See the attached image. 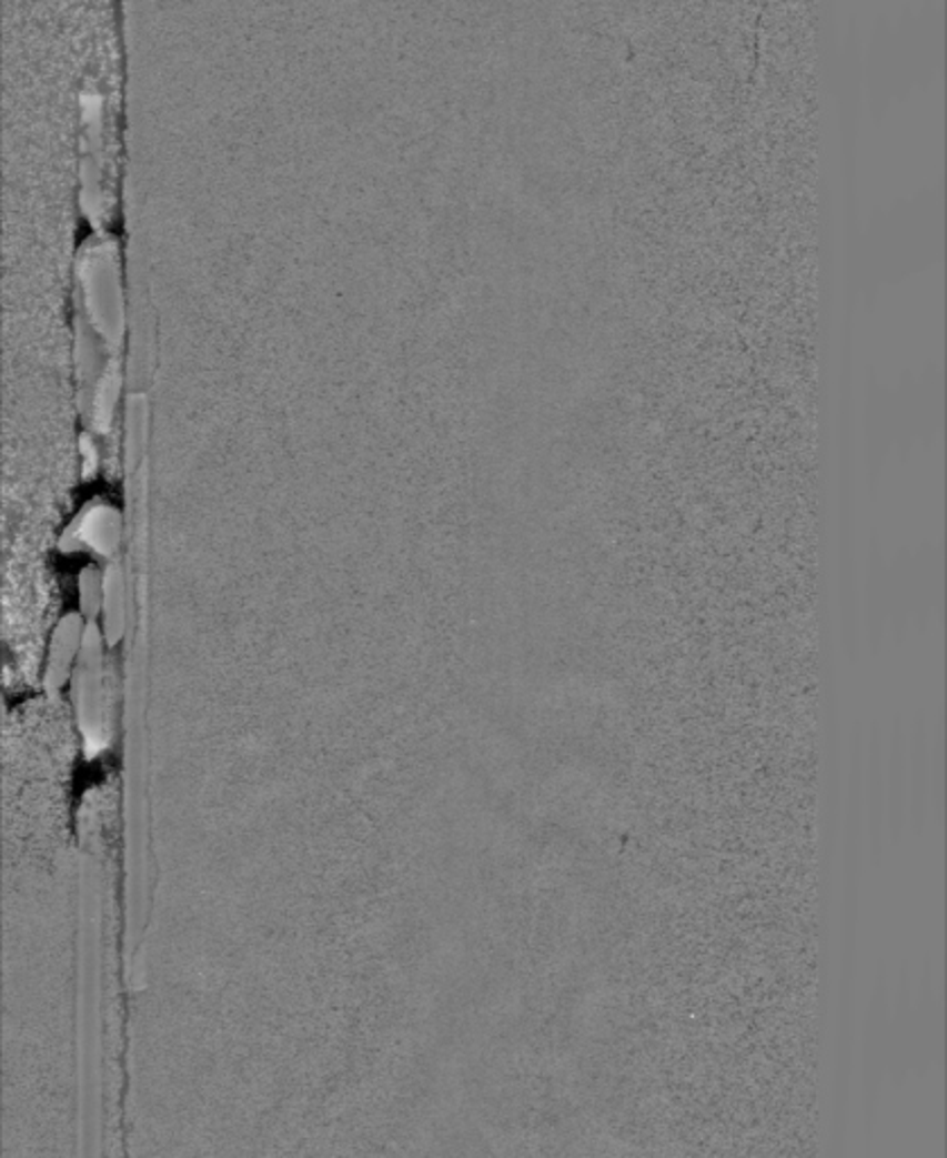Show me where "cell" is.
Masks as SVG:
<instances>
[{
    "instance_id": "cell-2",
    "label": "cell",
    "mask_w": 947,
    "mask_h": 1158,
    "mask_svg": "<svg viewBox=\"0 0 947 1158\" xmlns=\"http://www.w3.org/2000/svg\"><path fill=\"white\" fill-rule=\"evenodd\" d=\"M128 575L120 562H109L104 568V600H102V636L109 645H115L124 634L128 623Z\"/></svg>"
},
{
    "instance_id": "cell-5",
    "label": "cell",
    "mask_w": 947,
    "mask_h": 1158,
    "mask_svg": "<svg viewBox=\"0 0 947 1158\" xmlns=\"http://www.w3.org/2000/svg\"><path fill=\"white\" fill-rule=\"evenodd\" d=\"M80 614L89 621H95L102 614L104 600V571L95 566H87L80 573Z\"/></svg>"
},
{
    "instance_id": "cell-1",
    "label": "cell",
    "mask_w": 947,
    "mask_h": 1158,
    "mask_svg": "<svg viewBox=\"0 0 947 1158\" xmlns=\"http://www.w3.org/2000/svg\"><path fill=\"white\" fill-rule=\"evenodd\" d=\"M113 263L109 245H95L87 252L80 265V315L93 329L107 353L118 358L124 340V301Z\"/></svg>"
},
{
    "instance_id": "cell-4",
    "label": "cell",
    "mask_w": 947,
    "mask_h": 1158,
    "mask_svg": "<svg viewBox=\"0 0 947 1158\" xmlns=\"http://www.w3.org/2000/svg\"><path fill=\"white\" fill-rule=\"evenodd\" d=\"M148 444V401L141 392H134L128 401V425H124V462L134 471L143 460Z\"/></svg>"
},
{
    "instance_id": "cell-3",
    "label": "cell",
    "mask_w": 947,
    "mask_h": 1158,
    "mask_svg": "<svg viewBox=\"0 0 947 1158\" xmlns=\"http://www.w3.org/2000/svg\"><path fill=\"white\" fill-rule=\"evenodd\" d=\"M80 538L91 545L102 557L115 555V547L120 541V518L109 507H95L93 514H84L80 521Z\"/></svg>"
}]
</instances>
